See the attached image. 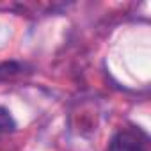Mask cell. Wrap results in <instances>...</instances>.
Listing matches in <instances>:
<instances>
[{
  "label": "cell",
  "instance_id": "obj_1",
  "mask_svg": "<svg viewBox=\"0 0 151 151\" xmlns=\"http://www.w3.org/2000/svg\"><path fill=\"white\" fill-rule=\"evenodd\" d=\"M149 137L139 126H126L114 133L109 144V151H147Z\"/></svg>",
  "mask_w": 151,
  "mask_h": 151
},
{
  "label": "cell",
  "instance_id": "obj_2",
  "mask_svg": "<svg viewBox=\"0 0 151 151\" xmlns=\"http://www.w3.org/2000/svg\"><path fill=\"white\" fill-rule=\"evenodd\" d=\"M16 128V121L11 116V112L4 107H0V132L7 133V132H14Z\"/></svg>",
  "mask_w": 151,
  "mask_h": 151
},
{
  "label": "cell",
  "instance_id": "obj_3",
  "mask_svg": "<svg viewBox=\"0 0 151 151\" xmlns=\"http://www.w3.org/2000/svg\"><path fill=\"white\" fill-rule=\"evenodd\" d=\"M20 71H22V64L18 62H0V80L11 78L14 75H18Z\"/></svg>",
  "mask_w": 151,
  "mask_h": 151
}]
</instances>
